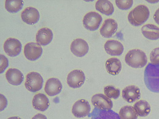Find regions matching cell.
<instances>
[{
    "label": "cell",
    "mask_w": 159,
    "mask_h": 119,
    "mask_svg": "<svg viewBox=\"0 0 159 119\" xmlns=\"http://www.w3.org/2000/svg\"><path fill=\"white\" fill-rule=\"evenodd\" d=\"M21 18L24 22L28 24H34L39 20V11L36 8L32 7L25 8L21 13Z\"/></svg>",
    "instance_id": "12"
},
{
    "label": "cell",
    "mask_w": 159,
    "mask_h": 119,
    "mask_svg": "<svg viewBox=\"0 0 159 119\" xmlns=\"http://www.w3.org/2000/svg\"><path fill=\"white\" fill-rule=\"evenodd\" d=\"M116 5L118 8L122 10H127L130 9L133 5V1L132 0L127 1H119L116 0Z\"/></svg>",
    "instance_id": "28"
},
{
    "label": "cell",
    "mask_w": 159,
    "mask_h": 119,
    "mask_svg": "<svg viewBox=\"0 0 159 119\" xmlns=\"http://www.w3.org/2000/svg\"><path fill=\"white\" fill-rule=\"evenodd\" d=\"M144 81L150 91L159 93V64L148 63L145 69Z\"/></svg>",
    "instance_id": "1"
},
{
    "label": "cell",
    "mask_w": 159,
    "mask_h": 119,
    "mask_svg": "<svg viewBox=\"0 0 159 119\" xmlns=\"http://www.w3.org/2000/svg\"><path fill=\"white\" fill-rule=\"evenodd\" d=\"M6 77L8 83L13 86H19L24 79L22 72L16 68L8 69L6 73Z\"/></svg>",
    "instance_id": "18"
},
{
    "label": "cell",
    "mask_w": 159,
    "mask_h": 119,
    "mask_svg": "<svg viewBox=\"0 0 159 119\" xmlns=\"http://www.w3.org/2000/svg\"><path fill=\"white\" fill-rule=\"evenodd\" d=\"M95 7L96 10L107 15H112L114 12V7L112 3L107 0H99L96 2Z\"/></svg>",
    "instance_id": "23"
},
{
    "label": "cell",
    "mask_w": 159,
    "mask_h": 119,
    "mask_svg": "<svg viewBox=\"0 0 159 119\" xmlns=\"http://www.w3.org/2000/svg\"><path fill=\"white\" fill-rule=\"evenodd\" d=\"M22 49L21 42L15 38H10L4 43V51L7 55L11 57H15L19 55Z\"/></svg>",
    "instance_id": "10"
},
{
    "label": "cell",
    "mask_w": 159,
    "mask_h": 119,
    "mask_svg": "<svg viewBox=\"0 0 159 119\" xmlns=\"http://www.w3.org/2000/svg\"><path fill=\"white\" fill-rule=\"evenodd\" d=\"M102 20V16L98 13L89 12L86 14L83 18L84 26L88 30L96 31L100 26Z\"/></svg>",
    "instance_id": "5"
},
{
    "label": "cell",
    "mask_w": 159,
    "mask_h": 119,
    "mask_svg": "<svg viewBox=\"0 0 159 119\" xmlns=\"http://www.w3.org/2000/svg\"><path fill=\"white\" fill-rule=\"evenodd\" d=\"M104 47L106 52L111 56H120L124 51V46L121 42L114 40L107 41Z\"/></svg>",
    "instance_id": "16"
},
{
    "label": "cell",
    "mask_w": 159,
    "mask_h": 119,
    "mask_svg": "<svg viewBox=\"0 0 159 119\" xmlns=\"http://www.w3.org/2000/svg\"><path fill=\"white\" fill-rule=\"evenodd\" d=\"M148 8L144 5H139L129 13L128 19L131 25L139 26L144 24L150 16Z\"/></svg>",
    "instance_id": "2"
},
{
    "label": "cell",
    "mask_w": 159,
    "mask_h": 119,
    "mask_svg": "<svg viewBox=\"0 0 159 119\" xmlns=\"http://www.w3.org/2000/svg\"><path fill=\"white\" fill-rule=\"evenodd\" d=\"M85 78L84 73L82 71L75 69L68 74L67 77L68 84L72 88H79L84 83Z\"/></svg>",
    "instance_id": "7"
},
{
    "label": "cell",
    "mask_w": 159,
    "mask_h": 119,
    "mask_svg": "<svg viewBox=\"0 0 159 119\" xmlns=\"http://www.w3.org/2000/svg\"><path fill=\"white\" fill-rule=\"evenodd\" d=\"M32 105L36 110L45 111L47 110L49 106V99L45 94L38 93L34 96L32 100Z\"/></svg>",
    "instance_id": "19"
},
{
    "label": "cell",
    "mask_w": 159,
    "mask_h": 119,
    "mask_svg": "<svg viewBox=\"0 0 159 119\" xmlns=\"http://www.w3.org/2000/svg\"><path fill=\"white\" fill-rule=\"evenodd\" d=\"M1 57V62H0V68H1V72L2 73L5 71L6 69L8 67V61L6 57L3 55H0Z\"/></svg>",
    "instance_id": "30"
},
{
    "label": "cell",
    "mask_w": 159,
    "mask_h": 119,
    "mask_svg": "<svg viewBox=\"0 0 159 119\" xmlns=\"http://www.w3.org/2000/svg\"><path fill=\"white\" fill-rule=\"evenodd\" d=\"M134 108L139 117H147L151 111V107L146 100H140L135 103Z\"/></svg>",
    "instance_id": "24"
},
{
    "label": "cell",
    "mask_w": 159,
    "mask_h": 119,
    "mask_svg": "<svg viewBox=\"0 0 159 119\" xmlns=\"http://www.w3.org/2000/svg\"><path fill=\"white\" fill-rule=\"evenodd\" d=\"M104 93L109 99H117L120 95V89L116 88L113 86H108L104 88Z\"/></svg>",
    "instance_id": "27"
},
{
    "label": "cell",
    "mask_w": 159,
    "mask_h": 119,
    "mask_svg": "<svg viewBox=\"0 0 159 119\" xmlns=\"http://www.w3.org/2000/svg\"><path fill=\"white\" fill-rule=\"evenodd\" d=\"M154 19L155 22L159 25V8L155 12Z\"/></svg>",
    "instance_id": "32"
},
{
    "label": "cell",
    "mask_w": 159,
    "mask_h": 119,
    "mask_svg": "<svg viewBox=\"0 0 159 119\" xmlns=\"http://www.w3.org/2000/svg\"><path fill=\"white\" fill-rule=\"evenodd\" d=\"M32 119H47V117L44 115L38 114L32 117Z\"/></svg>",
    "instance_id": "33"
},
{
    "label": "cell",
    "mask_w": 159,
    "mask_h": 119,
    "mask_svg": "<svg viewBox=\"0 0 159 119\" xmlns=\"http://www.w3.org/2000/svg\"><path fill=\"white\" fill-rule=\"evenodd\" d=\"M53 36L51 29L48 28H43L38 31L36 35V41L39 44L46 46L52 42Z\"/></svg>",
    "instance_id": "20"
},
{
    "label": "cell",
    "mask_w": 159,
    "mask_h": 119,
    "mask_svg": "<svg viewBox=\"0 0 159 119\" xmlns=\"http://www.w3.org/2000/svg\"><path fill=\"white\" fill-rule=\"evenodd\" d=\"M126 63L134 68L144 67L147 63L145 53L140 49H133L129 51L125 57Z\"/></svg>",
    "instance_id": "3"
},
{
    "label": "cell",
    "mask_w": 159,
    "mask_h": 119,
    "mask_svg": "<svg viewBox=\"0 0 159 119\" xmlns=\"http://www.w3.org/2000/svg\"><path fill=\"white\" fill-rule=\"evenodd\" d=\"M119 117L120 119H137L138 116L134 107L126 106L120 109Z\"/></svg>",
    "instance_id": "25"
},
{
    "label": "cell",
    "mask_w": 159,
    "mask_h": 119,
    "mask_svg": "<svg viewBox=\"0 0 159 119\" xmlns=\"http://www.w3.org/2000/svg\"><path fill=\"white\" fill-rule=\"evenodd\" d=\"M150 60L153 64H159V47L155 48L152 51L150 54Z\"/></svg>",
    "instance_id": "29"
},
{
    "label": "cell",
    "mask_w": 159,
    "mask_h": 119,
    "mask_svg": "<svg viewBox=\"0 0 159 119\" xmlns=\"http://www.w3.org/2000/svg\"><path fill=\"white\" fill-rule=\"evenodd\" d=\"M62 88V83L59 79L51 78L45 83V91L48 95L53 97L59 94L61 91Z\"/></svg>",
    "instance_id": "13"
},
{
    "label": "cell",
    "mask_w": 159,
    "mask_h": 119,
    "mask_svg": "<svg viewBox=\"0 0 159 119\" xmlns=\"http://www.w3.org/2000/svg\"><path fill=\"white\" fill-rule=\"evenodd\" d=\"M7 119H22L20 117H9V118H8Z\"/></svg>",
    "instance_id": "34"
},
{
    "label": "cell",
    "mask_w": 159,
    "mask_h": 119,
    "mask_svg": "<svg viewBox=\"0 0 159 119\" xmlns=\"http://www.w3.org/2000/svg\"><path fill=\"white\" fill-rule=\"evenodd\" d=\"M92 104L99 110H109L113 107V103L110 99L102 93L94 95L92 98Z\"/></svg>",
    "instance_id": "8"
},
{
    "label": "cell",
    "mask_w": 159,
    "mask_h": 119,
    "mask_svg": "<svg viewBox=\"0 0 159 119\" xmlns=\"http://www.w3.org/2000/svg\"><path fill=\"white\" fill-rule=\"evenodd\" d=\"M106 68L109 74L116 76L119 74L121 70V63L117 58H110L106 62Z\"/></svg>",
    "instance_id": "22"
},
{
    "label": "cell",
    "mask_w": 159,
    "mask_h": 119,
    "mask_svg": "<svg viewBox=\"0 0 159 119\" xmlns=\"http://www.w3.org/2000/svg\"><path fill=\"white\" fill-rule=\"evenodd\" d=\"M24 4L22 0H7L5 2V8L8 12L16 13L22 9Z\"/></svg>",
    "instance_id": "26"
},
{
    "label": "cell",
    "mask_w": 159,
    "mask_h": 119,
    "mask_svg": "<svg viewBox=\"0 0 159 119\" xmlns=\"http://www.w3.org/2000/svg\"><path fill=\"white\" fill-rule=\"evenodd\" d=\"M89 117L91 119H120L119 115L111 110H103L95 108Z\"/></svg>",
    "instance_id": "17"
},
{
    "label": "cell",
    "mask_w": 159,
    "mask_h": 119,
    "mask_svg": "<svg viewBox=\"0 0 159 119\" xmlns=\"http://www.w3.org/2000/svg\"><path fill=\"white\" fill-rule=\"evenodd\" d=\"M122 96L128 103H134L140 99V89L135 86H127L122 90Z\"/></svg>",
    "instance_id": "14"
},
{
    "label": "cell",
    "mask_w": 159,
    "mask_h": 119,
    "mask_svg": "<svg viewBox=\"0 0 159 119\" xmlns=\"http://www.w3.org/2000/svg\"><path fill=\"white\" fill-rule=\"evenodd\" d=\"M43 49L40 45L35 42H29L24 48L25 57L30 61H35L42 56Z\"/></svg>",
    "instance_id": "9"
},
{
    "label": "cell",
    "mask_w": 159,
    "mask_h": 119,
    "mask_svg": "<svg viewBox=\"0 0 159 119\" xmlns=\"http://www.w3.org/2000/svg\"><path fill=\"white\" fill-rule=\"evenodd\" d=\"M141 32L148 39L157 40L159 39V28L156 25L152 24L144 25L142 28Z\"/></svg>",
    "instance_id": "21"
},
{
    "label": "cell",
    "mask_w": 159,
    "mask_h": 119,
    "mask_svg": "<svg viewBox=\"0 0 159 119\" xmlns=\"http://www.w3.org/2000/svg\"><path fill=\"white\" fill-rule=\"evenodd\" d=\"M91 106L89 102L83 99L76 101L72 109V114L77 118H82L89 116Z\"/></svg>",
    "instance_id": "6"
},
{
    "label": "cell",
    "mask_w": 159,
    "mask_h": 119,
    "mask_svg": "<svg viewBox=\"0 0 159 119\" xmlns=\"http://www.w3.org/2000/svg\"><path fill=\"white\" fill-rule=\"evenodd\" d=\"M43 83V79L39 73L31 72L27 75L25 86L29 91L35 93L41 90Z\"/></svg>",
    "instance_id": "4"
},
{
    "label": "cell",
    "mask_w": 159,
    "mask_h": 119,
    "mask_svg": "<svg viewBox=\"0 0 159 119\" xmlns=\"http://www.w3.org/2000/svg\"><path fill=\"white\" fill-rule=\"evenodd\" d=\"M8 101L7 99L2 94H1V111H2L7 107Z\"/></svg>",
    "instance_id": "31"
},
{
    "label": "cell",
    "mask_w": 159,
    "mask_h": 119,
    "mask_svg": "<svg viewBox=\"0 0 159 119\" xmlns=\"http://www.w3.org/2000/svg\"><path fill=\"white\" fill-rule=\"evenodd\" d=\"M89 49L87 42L82 39L74 40L70 45V50L72 53L79 57H83L87 54Z\"/></svg>",
    "instance_id": "11"
},
{
    "label": "cell",
    "mask_w": 159,
    "mask_h": 119,
    "mask_svg": "<svg viewBox=\"0 0 159 119\" xmlns=\"http://www.w3.org/2000/svg\"><path fill=\"white\" fill-rule=\"evenodd\" d=\"M118 24L113 19L106 20L103 22L100 29V33L105 38H110L117 32Z\"/></svg>",
    "instance_id": "15"
}]
</instances>
